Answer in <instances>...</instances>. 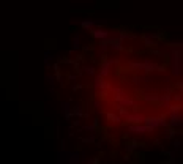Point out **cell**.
Segmentation results:
<instances>
[{
  "mask_svg": "<svg viewBox=\"0 0 183 164\" xmlns=\"http://www.w3.org/2000/svg\"><path fill=\"white\" fill-rule=\"evenodd\" d=\"M181 48L156 27L120 25L55 65L68 118L88 144L133 164L181 131Z\"/></svg>",
  "mask_w": 183,
  "mask_h": 164,
  "instance_id": "6da1fadb",
  "label": "cell"
}]
</instances>
